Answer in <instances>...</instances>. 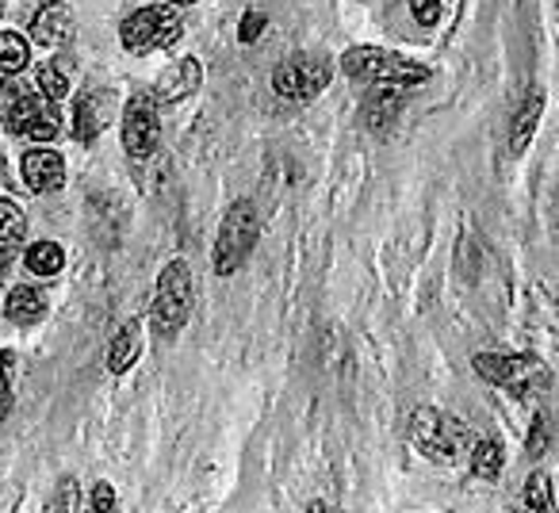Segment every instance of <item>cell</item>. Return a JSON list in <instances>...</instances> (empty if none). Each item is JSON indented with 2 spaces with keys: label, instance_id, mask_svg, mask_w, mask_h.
<instances>
[{
  "label": "cell",
  "instance_id": "cell-1",
  "mask_svg": "<svg viewBox=\"0 0 559 513\" xmlns=\"http://www.w3.org/2000/svg\"><path fill=\"white\" fill-rule=\"evenodd\" d=\"M411 444L433 464H456L460 456H467L475 444V433L467 421H460L456 414H444L437 406H418L411 414Z\"/></svg>",
  "mask_w": 559,
  "mask_h": 513
},
{
  "label": "cell",
  "instance_id": "cell-2",
  "mask_svg": "<svg viewBox=\"0 0 559 513\" xmlns=\"http://www.w3.org/2000/svg\"><path fill=\"white\" fill-rule=\"evenodd\" d=\"M342 73L353 81H365V85H388V88L426 85L429 81V70L421 62L383 47H349L342 55Z\"/></svg>",
  "mask_w": 559,
  "mask_h": 513
},
{
  "label": "cell",
  "instance_id": "cell-3",
  "mask_svg": "<svg viewBox=\"0 0 559 513\" xmlns=\"http://www.w3.org/2000/svg\"><path fill=\"white\" fill-rule=\"evenodd\" d=\"M195 307V281L188 261H169L157 276V296L150 303V330L154 337H177Z\"/></svg>",
  "mask_w": 559,
  "mask_h": 513
},
{
  "label": "cell",
  "instance_id": "cell-4",
  "mask_svg": "<svg viewBox=\"0 0 559 513\" xmlns=\"http://www.w3.org/2000/svg\"><path fill=\"white\" fill-rule=\"evenodd\" d=\"M472 368L495 387L510 391L518 398H536L551 387V372L544 360L528 357V353H475Z\"/></svg>",
  "mask_w": 559,
  "mask_h": 513
},
{
  "label": "cell",
  "instance_id": "cell-5",
  "mask_svg": "<svg viewBox=\"0 0 559 513\" xmlns=\"http://www.w3.org/2000/svg\"><path fill=\"white\" fill-rule=\"evenodd\" d=\"M257 238H261L257 207L249 200L230 203V211L223 215V226H218L215 253H211V265H215V273L218 276H234V273H238V269L249 261V253L257 249Z\"/></svg>",
  "mask_w": 559,
  "mask_h": 513
},
{
  "label": "cell",
  "instance_id": "cell-6",
  "mask_svg": "<svg viewBox=\"0 0 559 513\" xmlns=\"http://www.w3.org/2000/svg\"><path fill=\"white\" fill-rule=\"evenodd\" d=\"M180 39V12L177 4H150L139 9L119 24V43L127 55H154V50H169Z\"/></svg>",
  "mask_w": 559,
  "mask_h": 513
},
{
  "label": "cell",
  "instance_id": "cell-7",
  "mask_svg": "<svg viewBox=\"0 0 559 513\" xmlns=\"http://www.w3.org/2000/svg\"><path fill=\"white\" fill-rule=\"evenodd\" d=\"M330 81H334V62H330V58L296 55L284 65H276V73H272V93H276L280 100L307 104L319 93H326Z\"/></svg>",
  "mask_w": 559,
  "mask_h": 513
},
{
  "label": "cell",
  "instance_id": "cell-8",
  "mask_svg": "<svg viewBox=\"0 0 559 513\" xmlns=\"http://www.w3.org/2000/svg\"><path fill=\"white\" fill-rule=\"evenodd\" d=\"M157 134H162V123H157L154 100L150 96H134L123 116V150L134 162H146L157 150Z\"/></svg>",
  "mask_w": 559,
  "mask_h": 513
},
{
  "label": "cell",
  "instance_id": "cell-9",
  "mask_svg": "<svg viewBox=\"0 0 559 513\" xmlns=\"http://www.w3.org/2000/svg\"><path fill=\"white\" fill-rule=\"evenodd\" d=\"M108 119H111V96L108 93L85 88V93L73 100V134H78L81 142L100 139V131L108 127Z\"/></svg>",
  "mask_w": 559,
  "mask_h": 513
},
{
  "label": "cell",
  "instance_id": "cell-10",
  "mask_svg": "<svg viewBox=\"0 0 559 513\" xmlns=\"http://www.w3.org/2000/svg\"><path fill=\"white\" fill-rule=\"evenodd\" d=\"M39 111H43V104L35 100L32 85H24V81H4V85H0V119L16 134L24 131Z\"/></svg>",
  "mask_w": 559,
  "mask_h": 513
},
{
  "label": "cell",
  "instance_id": "cell-11",
  "mask_svg": "<svg viewBox=\"0 0 559 513\" xmlns=\"http://www.w3.org/2000/svg\"><path fill=\"white\" fill-rule=\"evenodd\" d=\"M20 172H24V184L39 195L66 184V162L55 154V150H32V154H24Z\"/></svg>",
  "mask_w": 559,
  "mask_h": 513
},
{
  "label": "cell",
  "instance_id": "cell-12",
  "mask_svg": "<svg viewBox=\"0 0 559 513\" xmlns=\"http://www.w3.org/2000/svg\"><path fill=\"white\" fill-rule=\"evenodd\" d=\"M203 85V70L195 58H180V62H173L169 70L162 73V81H157V100L162 104H180L188 100V96H195Z\"/></svg>",
  "mask_w": 559,
  "mask_h": 513
},
{
  "label": "cell",
  "instance_id": "cell-13",
  "mask_svg": "<svg viewBox=\"0 0 559 513\" xmlns=\"http://www.w3.org/2000/svg\"><path fill=\"white\" fill-rule=\"evenodd\" d=\"M544 108H548V96H544L540 85H533L525 93V104L518 108L513 127H510V154L513 157H521L528 150V142H533L536 127H540V119H544Z\"/></svg>",
  "mask_w": 559,
  "mask_h": 513
},
{
  "label": "cell",
  "instance_id": "cell-14",
  "mask_svg": "<svg viewBox=\"0 0 559 513\" xmlns=\"http://www.w3.org/2000/svg\"><path fill=\"white\" fill-rule=\"evenodd\" d=\"M73 35V12L66 9V4H47V9L35 12L32 20V39L39 43V47H58V43H66Z\"/></svg>",
  "mask_w": 559,
  "mask_h": 513
},
{
  "label": "cell",
  "instance_id": "cell-15",
  "mask_svg": "<svg viewBox=\"0 0 559 513\" xmlns=\"http://www.w3.org/2000/svg\"><path fill=\"white\" fill-rule=\"evenodd\" d=\"M472 475L475 479H483V482H498L502 479V467H506V449H502V441L498 437H475V444H472Z\"/></svg>",
  "mask_w": 559,
  "mask_h": 513
},
{
  "label": "cell",
  "instance_id": "cell-16",
  "mask_svg": "<svg viewBox=\"0 0 559 513\" xmlns=\"http://www.w3.org/2000/svg\"><path fill=\"white\" fill-rule=\"evenodd\" d=\"M4 314H9L12 322H20V326H32V322H39L43 314H47V296H43V288H32V284L12 288L9 303H4Z\"/></svg>",
  "mask_w": 559,
  "mask_h": 513
},
{
  "label": "cell",
  "instance_id": "cell-17",
  "mask_svg": "<svg viewBox=\"0 0 559 513\" xmlns=\"http://www.w3.org/2000/svg\"><path fill=\"white\" fill-rule=\"evenodd\" d=\"M139 353H142V326H139V322H127V326L116 334V342H111V349H108V368L116 375L131 372L134 360H139Z\"/></svg>",
  "mask_w": 559,
  "mask_h": 513
},
{
  "label": "cell",
  "instance_id": "cell-18",
  "mask_svg": "<svg viewBox=\"0 0 559 513\" xmlns=\"http://www.w3.org/2000/svg\"><path fill=\"white\" fill-rule=\"evenodd\" d=\"M24 265H27V273H35V276H58L66 265V249L58 246V241H35L24 253Z\"/></svg>",
  "mask_w": 559,
  "mask_h": 513
},
{
  "label": "cell",
  "instance_id": "cell-19",
  "mask_svg": "<svg viewBox=\"0 0 559 513\" xmlns=\"http://www.w3.org/2000/svg\"><path fill=\"white\" fill-rule=\"evenodd\" d=\"M24 234H27V218L20 211V203L0 200V256H9L12 249H20Z\"/></svg>",
  "mask_w": 559,
  "mask_h": 513
},
{
  "label": "cell",
  "instance_id": "cell-20",
  "mask_svg": "<svg viewBox=\"0 0 559 513\" xmlns=\"http://www.w3.org/2000/svg\"><path fill=\"white\" fill-rule=\"evenodd\" d=\"M521 498H525V510H533V513L556 510V498H551V479H548V472H544V467H536V472L528 475Z\"/></svg>",
  "mask_w": 559,
  "mask_h": 513
},
{
  "label": "cell",
  "instance_id": "cell-21",
  "mask_svg": "<svg viewBox=\"0 0 559 513\" xmlns=\"http://www.w3.org/2000/svg\"><path fill=\"white\" fill-rule=\"evenodd\" d=\"M32 58V47H27L24 35L16 32H0V73H20Z\"/></svg>",
  "mask_w": 559,
  "mask_h": 513
},
{
  "label": "cell",
  "instance_id": "cell-22",
  "mask_svg": "<svg viewBox=\"0 0 559 513\" xmlns=\"http://www.w3.org/2000/svg\"><path fill=\"white\" fill-rule=\"evenodd\" d=\"M35 81H39V93L47 96V100H58V104H62L66 96H70V77H66V70H62L58 62L35 65Z\"/></svg>",
  "mask_w": 559,
  "mask_h": 513
},
{
  "label": "cell",
  "instance_id": "cell-23",
  "mask_svg": "<svg viewBox=\"0 0 559 513\" xmlns=\"http://www.w3.org/2000/svg\"><path fill=\"white\" fill-rule=\"evenodd\" d=\"M399 96L395 93H380V96H372V104L365 108V119H368V127L372 131H388L391 123H395V116H399Z\"/></svg>",
  "mask_w": 559,
  "mask_h": 513
},
{
  "label": "cell",
  "instance_id": "cell-24",
  "mask_svg": "<svg viewBox=\"0 0 559 513\" xmlns=\"http://www.w3.org/2000/svg\"><path fill=\"white\" fill-rule=\"evenodd\" d=\"M16 353H0V418L16 403Z\"/></svg>",
  "mask_w": 559,
  "mask_h": 513
},
{
  "label": "cell",
  "instance_id": "cell-25",
  "mask_svg": "<svg viewBox=\"0 0 559 513\" xmlns=\"http://www.w3.org/2000/svg\"><path fill=\"white\" fill-rule=\"evenodd\" d=\"M58 131H62V127H58V119L47 116V111H39V116H35L20 134H24L27 142H50V139H58Z\"/></svg>",
  "mask_w": 559,
  "mask_h": 513
},
{
  "label": "cell",
  "instance_id": "cell-26",
  "mask_svg": "<svg viewBox=\"0 0 559 513\" xmlns=\"http://www.w3.org/2000/svg\"><path fill=\"white\" fill-rule=\"evenodd\" d=\"M414 12V20H418L421 27H437V20H441V9L444 0H406Z\"/></svg>",
  "mask_w": 559,
  "mask_h": 513
},
{
  "label": "cell",
  "instance_id": "cell-27",
  "mask_svg": "<svg viewBox=\"0 0 559 513\" xmlns=\"http://www.w3.org/2000/svg\"><path fill=\"white\" fill-rule=\"evenodd\" d=\"M264 27H269V20H264V12L249 9L246 16H241V24H238V39H241V43H257V39H261Z\"/></svg>",
  "mask_w": 559,
  "mask_h": 513
},
{
  "label": "cell",
  "instance_id": "cell-28",
  "mask_svg": "<svg viewBox=\"0 0 559 513\" xmlns=\"http://www.w3.org/2000/svg\"><path fill=\"white\" fill-rule=\"evenodd\" d=\"M93 510H104V513L116 510V490H111L108 482H96L93 487Z\"/></svg>",
  "mask_w": 559,
  "mask_h": 513
},
{
  "label": "cell",
  "instance_id": "cell-29",
  "mask_svg": "<svg viewBox=\"0 0 559 513\" xmlns=\"http://www.w3.org/2000/svg\"><path fill=\"white\" fill-rule=\"evenodd\" d=\"M50 510H78V482L66 479V487L58 490V502H50Z\"/></svg>",
  "mask_w": 559,
  "mask_h": 513
},
{
  "label": "cell",
  "instance_id": "cell-30",
  "mask_svg": "<svg viewBox=\"0 0 559 513\" xmlns=\"http://www.w3.org/2000/svg\"><path fill=\"white\" fill-rule=\"evenodd\" d=\"M169 4H195V0H169Z\"/></svg>",
  "mask_w": 559,
  "mask_h": 513
}]
</instances>
